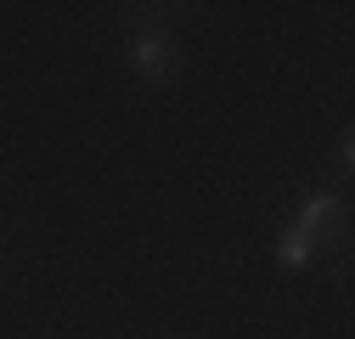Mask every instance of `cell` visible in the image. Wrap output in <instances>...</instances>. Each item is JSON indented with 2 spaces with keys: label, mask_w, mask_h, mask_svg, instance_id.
<instances>
[{
  "label": "cell",
  "mask_w": 355,
  "mask_h": 339,
  "mask_svg": "<svg viewBox=\"0 0 355 339\" xmlns=\"http://www.w3.org/2000/svg\"><path fill=\"white\" fill-rule=\"evenodd\" d=\"M130 63H136V74L164 79V74L175 68V46H169L164 34H136V40H130Z\"/></svg>",
  "instance_id": "6da1fadb"
},
{
  "label": "cell",
  "mask_w": 355,
  "mask_h": 339,
  "mask_svg": "<svg viewBox=\"0 0 355 339\" xmlns=\"http://www.w3.org/2000/svg\"><path fill=\"white\" fill-rule=\"evenodd\" d=\"M333 215H338V198H333V192H316V198L304 204V215H299V232L316 238V226H327Z\"/></svg>",
  "instance_id": "7a4b0ae2"
},
{
  "label": "cell",
  "mask_w": 355,
  "mask_h": 339,
  "mask_svg": "<svg viewBox=\"0 0 355 339\" xmlns=\"http://www.w3.org/2000/svg\"><path fill=\"white\" fill-rule=\"evenodd\" d=\"M310 249H316V238H310V232H299V226H293V232L277 243V254H282L288 266H304V261H310Z\"/></svg>",
  "instance_id": "3957f363"
}]
</instances>
